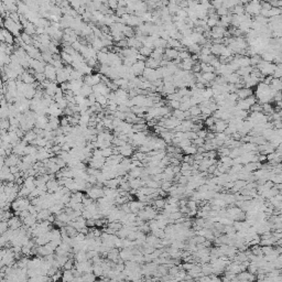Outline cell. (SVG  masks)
<instances>
[{"label":"cell","mask_w":282,"mask_h":282,"mask_svg":"<svg viewBox=\"0 0 282 282\" xmlns=\"http://www.w3.org/2000/svg\"><path fill=\"white\" fill-rule=\"evenodd\" d=\"M87 196L92 199H99L105 196V192L99 186H93L87 191Z\"/></svg>","instance_id":"obj_1"},{"label":"cell","mask_w":282,"mask_h":282,"mask_svg":"<svg viewBox=\"0 0 282 282\" xmlns=\"http://www.w3.org/2000/svg\"><path fill=\"white\" fill-rule=\"evenodd\" d=\"M0 40L2 43H7L9 45H13L14 44V37L12 33H10L8 30L2 28L0 31Z\"/></svg>","instance_id":"obj_2"},{"label":"cell","mask_w":282,"mask_h":282,"mask_svg":"<svg viewBox=\"0 0 282 282\" xmlns=\"http://www.w3.org/2000/svg\"><path fill=\"white\" fill-rule=\"evenodd\" d=\"M142 76H143V78H146V80H149V82H151V83L156 82V80H160V78L158 77L156 71V70H153V68H148V67H146V70L143 71Z\"/></svg>","instance_id":"obj_3"},{"label":"cell","mask_w":282,"mask_h":282,"mask_svg":"<svg viewBox=\"0 0 282 282\" xmlns=\"http://www.w3.org/2000/svg\"><path fill=\"white\" fill-rule=\"evenodd\" d=\"M44 74H45V76H47V80H51V82H54L55 83V80H56V68H55L53 65L47 64Z\"/></svg>","instance_id":"obj_4"},{"label":"cell","mask_w":282,"mask_h":282,"mask_svg":"<svg viewBox=\"0 0 282 282\" xmlns=\"http://www.w3.org/2000/svg\"><path fill=\"white\" fill-rule=\"evenodd\" d=\"M8 224H9V228L12 229V230H18V229H20V228L23 226V222H22L21 218L18 217V216H13L12 218L9 219Z\"/></svg>","instance_id":"obj_5"},{"label":"cell","mask_w":282,"mask_h":282,"mask_svg":"<svg viewBox=\"0 0 282 282\" xmlns=\"http://www.w3.org/2000/svg\"><path fill=\"white\" fill-rule=\"evenodd\" d=\"M20 162H21V160L19 159V156L14 154V153H12V154H10V156H7V158H6V161H4L6 165L9 166V168H11V166H17V165H19Z\"/></svg>","instance_id":"obj_6"},{"label":"cell","mask_w":282,"mask_h":282,"mask_svg":"<svg viewBox=\"0 0 282 282\" xmlns=\"http://www.w3.org/2000/svg\"><path fill=\"white\" fill-rule=\"evenodd\" d=\"M212 128H213L215 131H217L218 133L219 132H225V130L228 128V123H227V121L219 119V120H216L214 127H212Z\"/></svg>","instance_id":"obj_7"},{"label":"cell","mask_w":282,"mask_h":282,"mask_svg":"<svg viewBox=\"0 0 282 282\" xmlns=\"http://www.w3.org/2000/svg\"><path fill=\"white\" fill-rule=\"evenodd\" d=\"M56 82L60 83V84H63V83L68 82V76L64 72V68L56 70Z\"/></svg>","instance_id":"obj_8"},{"label":"cell","mask_w":282,"mask_h":282,"mask_svg":"<svg viewBox=\"0 0 282 282\" xmlns=\"http://www.w3.org/2000/svg\"><path fill=\"white\" fill-rule=\"evenodd\" d=\"M20 80H21L24 84L31 85V84H34V82H35V77H34V75L30 74L28 71H25L24 73L20 76Z\"/></svg>","instance_id":"obj_9"},{"label":"cell","mask_w":282,"mask_h":282,"mask_svg":"<svg viewBox=\"0 0 282 282\" xmlns=\"http://www.w3.org/2000/svg\"><path fill=\"white\" fill-rule=\"evenodd\" d=\"M236 94L238 95V98H240V99H246V98L251 96L253 90L250 88H248V87H243V88H240L239 90H237Z\"/></svg>","instance_id":"obj_10"},{"label":"cell","mask_w":282,"mask_h":282,"mask_svg":"<svg viewBox=\"0 0 282 282\" xmlns=\"http://www.w3.org/2000/svg\"><path fill=\"white\" fill-rule=\"evenodd\" d=\"M131 101L133 106H144L146 107V103H147V96H143V95H138V96L131 98Z\"/></svg>","instance_id":"obj_11"},{"label":"cell","mask_w":282,"mask_h":282,"mask_svg":"<svg viewBox=\"0 0 282 282\" xmlns=\"http://www.w3.org/2000/svg\"><path fill=\"white\" fill-rule=\"evenodd\" d=\"M120 154H121L123 158H129V156H133V147L131 144H127L125 147L121 148V151H120Z\"/></svg>","instance_id":"obj_12"},{"label":"cell","mask_w":282,"mask_h":282,"mask_svg":"<svg viewBox=\"0 0 282 282\" xmlns=\"http://www.w3.org/2000/svg\"><path fill=\"white\" fill-rule=\"evenodd\" d=\"M52 213L50 212V210H41L39 212L38 215H37V218H38V222H45L49 219Z\"/></svg>","instance_id":"obj_13"},{"label":"cell","mask_w":282,"mask_h":282,"mask_svg":"<svg viewBox=\"0 0 282 282\" xmlns=\"http://www.w3.org/2000/svg\"><path fill=\"white\" fill-rule=\"evenodd\" d=\"M161 66V61H158V60H154L152 57H149V59L146 61V67L148 68H153V70H156Z\"/></svg>","instance_id":"obj_14"},{"label":"cell","mask_w":282,"mask_h":282,"mask_svg":"<svg viewBox=\"0 0 282 282\" xmlns=\"http://www.w3.org/2000/svg\"><path fill=\"white\" fill-rule=\"evenodd\" d=\"M165 56L169 60H174V59H179V51L175 49H171V47H166L165 49Z\"/></svg>","instance_id":"obj_15"},{"label":"cell","mask_w":282,"mask_h":282,"mask_svg":"<svg viewBox=\"0 0 282 282\" xmlns=\"http://www.w3.org/2000/svg\"><path fill=\"white\" fill-rule=\"evenodd\" d=\"M23 32H24V33H27V34H29V35H31V37H33V35H35V34H37V27H35L33 23L29 22V23H28V24L24 27Z\"/></svg>","instance_id":"obj_16"},{"label":"cell","mask_w":282,"mask_h":282,"mask_svg":"<svg viewBox=\"0 0 282 282\" xmlns=\"http://www.w3.org/2000/svg\"><path fill=\"white\" fill-rule=\"evenodd\" d=\"M75 279V276L73 273V270H65L62 274V281L63 282H72Z\"/></svg>","instance_id":"obj_17"},{"label":"cell","mask_w":282,"mask_h":282,"mask_svg":"<svg viewBox=\"0 0 282 282\" xmlns=\"http://www.w3.org/2000/svg\"><path fill=\"white\" fill-rule=\"evenodd\" d=\"M37 138H38V135H37V133H35L33 130H30V131H28V132H25L24 138H23V139H24L27 142L29 143V144H31V143L33 142V141H35V140H37Z\"/></svg>","instance_id":"obj_18"},{"label":"cell","mask_w":282,"mask_h":282,"mask_svg":"<svg viewBox=\"0 0 282 282\" xmlns=\"http://www.w3.org/2000/svg\"><path fill=\"white\" fill-rule=\"evenodd\" d=\"M93 93H94V92H93V87H90V86H88V85L84 84L83 86H82V88H80V95L84 96L85 98H87L89 95H92Z\"/></svg>","instance_id":"obj_19"},{"label":"cell","mask_w":282,"mask_h":282,"mask_svg":"<svg viewBox=\"0 0 282 282\" xmlns=\"http://www.w3.org/2000/svg\"><path fill=\"white\" fill-rule=\"evenodd\" d=\"M97 61L100 63V65H108V53L98 52L97 54ZM109 66V65H108Z\"/></svg>","instance_id":"obj_20"},{"label":"cell","mask_w":282,"mask_h":282,"mask_svg":"<svg viewBox=\"0 0 282 282\" xmlns=\"http://www.w3.org/2000/svg\"><path fill=\"white\" fill-rule=\"evenodd\" d=\"M96 95V99H97V104H99L100 106L104 107H107V104H108V97L104 96V95H99V94H95Z\"/></svg>","instance_id":"obj_21"},{"label":"cell","mask_w":282,"mask_h":282,"mask_svg":"<svg viewBox=\"0 0 282 282\" xmlns=\"http://www.w3.org/2000/svg\"><path fill=\"white\" fill-rule=\"evenodd\" d=\"M92 47H93L97 52H100V51L103 50V47H104V44H103L101 39H99V38L94 39V41L92 42Z\"/></svg>","instance_id":"obj_22"},{"label":"cell","mask_w":282,"mask_h":282,"mask_svg":"<svg viewBox=\"0 0 282 282\" xmlns=\"http://www.w3.org/2000/svg\"><path fill=\"white\" fill-rule=\"evenodd\" d=\"M61 56H62V61H63V62H65V63L67 64V65H72V64H73V62H74L73 56H72V55H70L68 53H66V52H64V51H61Z\"/></svg>","instance_id":"obj_23"},{"label":"cell","mask_w":282,"mask_h":282,"mask_svg":"<svg viewBox=\"0 0 282 282\" xmlns=\"http://www.w3.org/2000/svg\"><path fill=\"white\" fill-rule=\"evenodd\" d=\"M111 35H113V39H114V42H120V41L125 40V38H126V35L122 32H120V31H113Z\"/></svg>","instance_id":"obj_24"},{"label":"cell","mask_w":282,"mask_h":282,"mask_svg":"<svg viewBox=\"0 0 282 282\" xmlns=\"http://www.w3.org/2000/svg\"><path fill=\"white\" fill-rule=\"evenodd\" d=\"M189 114L192 115L194 118L196 117H199L201 116V114H202V110H201V107H198V106H192L191 108H189Z\"/></svg>","instance_id":"obj_25"},{"label":"cell","mask_w":282,"mask_h":282,"mask_svg":"<svg viewBox=\"0 0 282 282\" xmlns=\"http://www.w3.org/2000/svg\"><path fill=\"white\" fill-rule=\"evenodd\" d=\"M21 39H22V41L24 42V44H27V45H33V39H32V37L29 35V34L22 32Z\"/></svg>","instance_id":"obj_26"},{"label":"cell","mask_w":282,"mask_h":282,"mask_svg":"<svg viewBox=\"0 0 282 282\" xmlns=\"http://www.w3.org/2000/svg\"><path fill=\"white\" fill-rule=\"evenodd\" d=\"M201 70L203 73H214L215 68L208 63H201Z\"/></svg>","instance_id":"obj_27"},{"label":"cell","mask_w":282,"mask_h":282,"mask_svg":"<svg viewBox=\"0 0 282 282\" xmlns=\"http://www.w3.org/2000/svg\"><path fill=\"white\" fill-rule=\"evenodd\" d=\"M154 206H156V208H158V210H164L165 206H166V203H165V201L163 198H156V201H154Z\"/></svg>","instance_id":"obj_28"},{"label":"cell","mask_w":282,"mask_h":282,"mask_svg":"<svg viewBox=\"0 0 282 282\" xmlns=\"http://www.w3.org/2000/svg\"><path fill=\"white\" fill-rule=\"evenodd\" d=\"M75 260L76 262H84V261H87V256H86V253L85 251H80L75 255Z\"/></svg>","instance_id":"obj_29"},{"label":"cell","mask_w":282,"mask_h":282,"mask_svg":"<svg viewBox=\"0 0 282 282\" xmlns=\"http://www.w3.org/2000/svg\"><path fill=\"white\" fill-rule=\"evenodd\" d=\"M152 51H153L152 49H149L147 47H142L139 50V53L141 55H143V56H146V57H150L152 54Z\"/></svg>","instance_id":"obj_30"},{"label":"cell","mask_w":282,"mask_h":282,"mask_svg":"<svg viewBox=\"0 0 282 282\" xmlns=\"http://www.w3.org/2000/svg\"><path fill=\"white\" fill-rule=\"evenodd\" d=\"M189 47V51L191 52V53H194V54H198L199 52H201V47L198 45V44H196V43H193V44H191Z\"/></svg>","instance_id":"obj_31"},{"label":"cell","mask_w":282,"mask_h":282,"mask_svg":"<svg viewBox=\"0 0 282 282\" xmlns=\"http://www.w3.org/2000/svg\"><path fill=\"white\" fill-rule=\"evenodd\" d=\"M101 153H103V156L105 158V159H108L109 156H111L113 154H114V150H113V148H106V149H101Z\"/></svg>","instance_id":"obj_32"},{"label":"cell","mask_w":282,"mask_h":282,"mask_svg":"<svg viewBox=\"0 0 282 282\" xmlns=\"http://www.w3.org/2000/svg\"><path fill=\"white\" fill-rule=\"evenodd\" d=\"M222 49H223V45H220V44H214V45H212L211 51H212L213 54L220 55V53H222Z\"/></svg>","instance_id":"obj_33"},{"label":"cell","mask_w":282,"mask_h":282,"mask_svg":"<svg viewBox=\"0 0 282 282\" xmlns=\"http://www.w3.org/2000/svg\"><path fill=\"white\" fill-rule=\"evenodd\" d=\"M183 150H184L186 156H193V154H195V153L197 152V149H196V147H194V146L186 147V148H184Z\"/></svg>","instance_id":"obj_34"},{"label":"cell","mask_w":282,"mask_h":282,"mask_svg":"<svg viewBox=\"0 0 282 282\" xmlns=\"http://www.w3.org/2000/svg\"><path fill=\"white\" fill-rule=\"evenodd\" d=\"M203 78L207 83V82L216 80V75H215V73H203Z\"/></svg>","instance_id":"obj_35"},{"label":"cell","mask_w":282,"mask_h":282,"mask_svg":"<svg viewBox=\"0 0 282 282\" xmlns=\"http://www.w3.org/2000/svg\"><path fill=\"white\" fill-rule=\"evenodd\" d=\"M0 127H1V130H9L10 128V121L9 119H1V123H0Z\"/></svg>","instance_id":"obj_36"},{"label":"cell","mask_w":282,"mask_h":282,"mask_svg":"<svg viewBox=\"0 0 282 282\" xmlns=\"http://www.w3.org/2000/svg\"><path fill=\"white\" fill-rule=\"evenodd\" d=\"M9 229H10V228H9L8 222H1V225H0V232H1V235L6 234Z\"/></svg>","instance_id":"obj_37"},{"label":"cell","mask_w":282,"mask_h":282,"mask_svg":"<svg viewBox=\"0 0 282 282\" xmlns=\"http://www.w3.org/2000/svg\"><path fill=\"white\" fill-rule=\"evenodd\" d=\"M9 18H10L12 21L16 22V23H20V14L18 12H10Z\"/></svg>","instance_id":"obj_38"},{"label":"cell","mask_w":282,"mask_h":282,"mask_svg":"<svg viewBox=\"0 0 282 282\" xmlns=\"http://www.w3.org/2000/svg\"><path fill=\"white\" fill-rule=\"evenodd\" d=\"M34 77H35V80H38L40 84L47 80V76H45L44 73H37V74L34 75Z\"/></svg>","instance_id":"obj_39"},{"label":"cell","mask_w":282,"mask_h":282,"mask_svg":"<svg viewBox=\"0 0 282 282\" xmlns=\"http://www.w3.org/2000/svg\"><path fill=\"white\" fill-rule=\"evenodd\" d=\"M217 14L220 16V17H225V16H228L229 12H228V9L225 8V7H220L219 9H217Z\"/></svg>","instance_id":"obj_40"},{"label":"cell","mask_w":282,"mask_h":282,"mask_svg":"<svg viewBox=\"0 0 282 282\" xmlns=\"http://www.w3.org/2000/svg\"><path fill=\"white\" fill-rule=\"evenodd\" d=\"M114 117L115 118H117V119H120V120H126V118H127V115L125 114V113H121V111H119V110H117L116 113H114Z\"/></svg>","instance_id":"obj_41"},{"label":"cell","mask_w":282,"mask_h":282,"mask_svg":"<svg viewBox=\"0 0 282 282\" xmlns=\"http://www.w3.org/2000/svg\"><path fill=\"white\" fill-rule=\"evenodd\" d=\"M57 104V106H59V108L60 109H62V110H64V109H66L68 107V101L64 98V99H62L61 101H59V103H56Z\"/></svg>","instance_id":"obj_42"},{"label":"cell","mask_w":282,"mask_h":282,"mask_svg":"<svg viewBox=\"0 0 282 282\" xmlns=\"http://www.w3.org/2000/svg\"><path fill=\"white\" fill-rule=\"evenodd\" d=\"M169 106L172 107L174 109H180V106H181V101H177V100H170L169 101Z\"/></svg>","instance_id":"obj_43"},{"label":"cell","mask_w":282,"mask_h":282,"mask_svg":"<svg viewBox=\"0 0 282 282\" xmlns=\"http://www.w3.org/2000/svg\"><path fill=\"white\" fill-rule=\"evenodd\" d=\"M72 47H73V49H74L76 52H78V53H80V50H82V47H83V44H82V42H80V41H76V42H74L73 44H72Z\"/></svg>","instance_id":"obj_44"},{"label":"cell","mask_w":282,"mask_h":282,"mask_svg":"<svg viewBox=\"0 0 282 282\" xmlns=\"http://www.w3.org/2000/svg\"><path fill=\"white\" fill-rule=\"evenodd\" d=\"M73 263H74V261L72 260V259H68L67 262L63 265V269L64 270H73L74 269V265H73Z\"/></svg>","instance_id":"obj_45"},{"label":"cell","mask_w":282,"mask_h":282,"mask_svg":"<svg viewBox=\"0 0 282 282\" xmlns=\"http://www.w3.org/2000/svg\"><path fill=\"white\" fill-rule=\"evenodd\" d=\"M215 122H216V119H215L213 116H212V117L210 116L208 118H206V119H205V123H206L208 127H211V128H212V127H214Z\"/></svg>","instance_id":"obj_46"},{"label":"cell","mask_w":282,"mask_h":282,"mask_svg":"<svg viewBox=\"0 0 282 282\" xmlns=\"http://www.w3.org/2000/svg\"><path fill=\"white\" fill-rule=\"evenodd\" d=\"M108 7H109V9L116 11L118 9V1H116V0H110V1H108Z\"/></svg>","instance_id":"obj_47"},{"label":"cell","mask_w":282,"mask_h":282,"mask_svg":"<svg viewBox=\"0 0 282 282\" xmlns=\"http://www.w3.org/2000/svg\"><path fill=\"white\" fill-rule=\"evenodd\" d=\"M127 13V9L126 8H118L117 10H116V16L119 18H121L123 14H126Z\"/></svg>","instance_id":"obj_48"},{"label":"cell","mask_w":282,"mask_h":282,"mask_svg":"<svg viewBox=\"0 0 282 282\" xmlns=\"http://www.w3.org/2000/svg\"><path fill=\"white\" fill-rule=\"evenodd\" d=\"M70 126V120L67 117H63L61 119V127H66Z\"/></svg>","instance_id":"obj_49"},{"label":"cell","mask_w":282,"mask_h":282,"mask_svg":"<svg viewBox=\"0 0 282 282\" xmlns=\"http://www.w3.org/2000/svg\"><path fill=\"white\" fill-rule=\"evenodd\" d=\"M197 137L198 138H202V139H205V137H207V131L206 130L197 131Z\"/></svg>","instance_id":"obj_50"},{"label":"cell","mask_w":282,"mask_h":282,"mask_svg":"<svg viewBox=\"0 0 282 282\" xmlns=\"http://www.w3.org/2000/svg\"><path fill=\"white\" fill-rule=\"evenodd\" d=\"M42 34H45V28L37 27V35H42Z\"/></svg>","instance_id":"obj_51"},{"label":"cell","mask_w":282,"mask_h":282,"mask_svg":"<svg viewBox=\"0 0 282 282\" xmlns=\"http://www.w3.org/2000/svg\"><path fill=\"white\" fill-rule=\"evenodd\" d=\"M87 226H88V227H94V226H96V220H95L94 218L87 219Z\"/></svg>","instance_id":"obj_52"},{"label":"cell","mask_w":282,"mask_h":282,"mask_svg":"<svg viewBox=\"0 0 282 282\" xmlns=\"http://www.w3.org/2000/svg\"><path fill=\"white\" fill-rule=\"evenodd\" d=\"M107 282H118V281L116 280V279H109V280H108Z\"/></svg>","instance_id":"obj_53"}]
</instances>
